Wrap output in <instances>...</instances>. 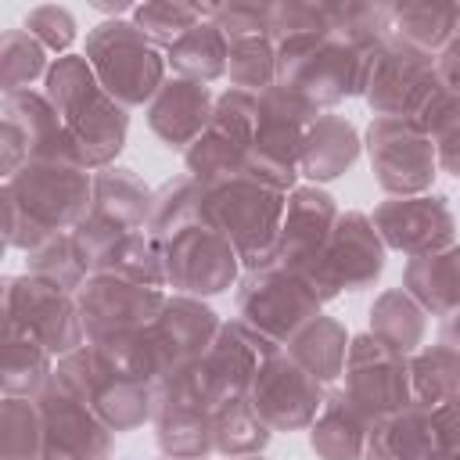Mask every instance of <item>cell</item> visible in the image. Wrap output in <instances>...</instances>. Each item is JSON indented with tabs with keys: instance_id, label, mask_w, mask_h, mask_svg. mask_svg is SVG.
<instances>
[{
	"instance_id": "cell-1",
	"label": "cell",
	"mask_w": 460,
	"mask_h": 460,
	"mask_svg": "<svg viewBox=\"0 0 460 460\" xmlns=\"http://www.w3.org/2000/svg\"><path fill=\"white\" fill-rule=\"evenodd\" d=\"M43 93L54 104V111L61 115V122L68 126V133L75 137L86 169L97 172V169L115 165V158L126 147L129 108H122L101 86L86 54L54 58V65L43 79Z\"/></svg>"
},
{
	"instance_id": "cell-2",
	"label": "cell",
	"mask_w": 460,
	"mask_h": 460,
	"mask_svg": "<svg viewBox=\"0 0 460 460\" xmlns=\"http://www.w3.org/2000/svg\"><path fill=\"white\" fill-rule=\"evenodd\" d=\"M377 50H359L331 32H305V36L280 40L277 86H288L298 97H305L313 108L331 111L334 104L367 93V79Z\"/></svg>"
},
{
	"instance_id": "cell-3",
	"label": "cell",
	"mask_w": 460,
	"mask_h": 460,
	"mask_svg": "<svg viewBox=\"0 0 460 460\" xmlns=\"http://www.w3.org/2000/svg\"><path fill=\"white\" fill-rule=\"evenodd\" d=\"M284 208H288V194L241 176L205 190L201 223H208L234 244L244 270H262L277 262Z\"/></svg>"
},
{
	"instance_id": "cell-4",
	"label": "cell",
	"mask_w": 460,
	"mask_h": 460,
	"mask_svg": "<svg viewBox=\"0 0 460 460\" xmlns=\"http://www.w3.org/2000/svg\"><path fill=\"white\" fill-rule=\"evenodd\" d=\"M86 61L101 86L122 108H147L165 83V50H158L129 18H104L86 32Z\"/></svg>"
},
{
	"instance_id": "cell-5",
	"label": "cell",
	"mask_w": 460,
	"mask_h": 460,
	"mask_svg": "<svg viewBox=\"0 0 460 460\" xmlns=\"http://www.w3.org/2000/svg\"><path fill=\"white\" fill-rule=\"evenodd\" d=\"M385 259H388V248H385L381 234L374 230V219L367 212H359V208H349V212L338 216L327 248L320 255L291 266V270L327 305L341 291H367V288H374L377 277L385 273Z\"/></svg>"
},
{
	"instance_id": "cell-6",
	"label": "cell",
	"mask_w": 460,
	"mask_h": 460,
	"mask_svg": "<svg viewBox=\"0 0 460 460\" xmlns=\"http://www.w3.org/2000/svg\"><path fill=\"white\" fill-rule=\"evenodd\" d=\"M316 115H323V111L313 108L305 97H298L288 86L262 90L259 93V129H255V144L248 151L244 176L270 190L291 194L298 187L302 140Z\"/></svg>"
},
{
	"instance_id": "cell-7",
	"label": "cell",
	"mask_w": 460,
	"mask_h": 460,
	"mask_svg": "<svg viewBox=\"0 0 460 460\" xmlns=\"http://www.w3.org/2000/svg\"><path fill=\"white\" fill-rule=\"evenodd\" d=\"M29 162L83 165V151L43 90L4 93L0 101V172L14 176Z\"/></svg>"
},
{
	"instance_id": "cell-8",
	"label": "cell",
	"mask_w": 460,
	"mask_h": 460,
	"mask_svg": "<svg viewBox=\"0 0 460 460\" xmlns=\"http://www.w3.org/2000/svg\"><path fill=\"white\" fill-rule=\"evenodd\" d=\"M320 313L323 302L291 266L244 270L237 280V320L280 349Z\"/></svg>"
},
{
	"instance_id": "cell-9",
	"label": "cell",
	"mask_w": 460,
	"mask_h": 460,
	"mask_svg": "<svg viewBox=\"0 0 460 460\" xmlns=\"http://www.w3.org/2000/svg\"><path fill=\"white\" fill-rule=\"evenodd\" d=\"M363 151L370 158L377 187L388 198L428 194L438 176L435 144L417 119H370Z\"/></svg>"
},
{
	"instance_id": "cell-10",
	"label": "cell",
	"mask_w": 460,
	"mask_h": 460,
	"mask_svg": "<svg viewBox=\"0 0 460 460\" xmlns=\"http://www.w3.org/2000/svg\"><path fill=\"white\" fill-rule=\"evenodd\" d=\"M277 352H280V345H273L270 338H262L259 331H252L248 323H241L234 316V320H223L208 352L190 367V377H194L205 406L216 413L230 402L248 399V388H252L259 367Z\"/></svg>"
},
{
	"instance_id": "cell-11",
	"label": "cell",
	"mask_w": 460,
	"mask_h": 460,
	"mask_svg": "<svg viewBox=\"0 0 460 460\" xmlns=\"http://www.w3.org/2000/svg\"><path fill=\"white\" fill-rule=\"evenodd\" d=\"M4 190H11L47 234H68L90 212L93 172L65 162H29L4 180Z\"/></svg>"
},
{
	"instance_id": "cell-12",
	"label": "cell",
	"mask_w": 460,
	"mask_h": 460,
	"mask_svg": "<svg viewBox=\"0 0 460 460\" xmlns=\"http://www.w3.org/2000/svg\"><path fill=\"white\" fill-rule=\"evenodd\" d=\"M32 402L43 424V460H111L115 456V431L75 395V388L58 370Z\"/></svg>"
},
{
	"instance_id": "cell-13",
	"label": "cell",
	"mask_w": 460,
	"mask_h": 460,
	"mask_svg": "<svg viewBox=\"0 0 460 460\" xmlns=\"http://www.w3.org/2000/svg\"><path fill=\"white\" fill-rule=\"evenodd\" d=\"M72 388L75 395L119 435V431H137L151 420V410H155V388L144 385V381H129L115 370H108L101 363V356L83 345L68 356L58 359L54 367Z\"/></svg>"
},
{
	"instance_id": "cell-14",
	"label": "cell",
	"mask_w": 460,
	"mask_h": 460,
	"mask_svg": "<svg viewBox=\"0 0 460 460\" xmlns=\"http://www.w3.org/2000/svg\"><path fill=\"white\" fill-rule=\"evenodd\" d=\"M4 323L32 331L54 352V359L86 345L75 295L54 288L32 273L4 277Z\"/></svg>"
},
{
	"instance_id": "cell-15",
	"label": "cell",
	"mask_w": 460,
	"mask_h": 460,
	"mask_svg": "<svg viewBox=\"0 0 460 460\" xmlns=\"http://www.w3.org/2000/svg\"><path fill=\"white\" fill-rule=\"evenodd\" d=\"M244 266L234 244L208 223H194L165 241V288L172 295L216 298L237 288Z\"/></svg>"
},
{
	"instance_id": "cell-16",
	"label": "cell",
	"mask_w": 460,
	"mask_h": 460,
	"mask_svg": "<svg viewBox=\"0 0 460 460\" xmlns=\"http://www.w3.org/2000/svg\"><path fill=\"white\" fill-rule=\"evenodd\" d=\"M341 388L345 395L359 406L367 420H377L392 410H402L413 402L410 388V356L395 352L370 331L352 334L345 370H341Z\"/></svg>"
},
{
	"instance_id": "cell-17",
	"label": "cell",
	"mask_w": 460,
	"mask_h": 460,
	"mask_svg": "<svg viewBox=\"0 0 460 460\" xmlns=\"http://www.w3.org/2000/svg\"><path fill=\"white\" fill-rule=\"evenodd\" d=\"M438 90L435 58L388 40L374 58L363 101L374 119H417Z\"/></svg>"
},
{
	"instance_id": "cell-18",
	"label": "cell",
	"mask_w": 460,
	"mask_h": 460,
	"mask_svg": "<svg viewBox=\"0 0 460 460\" xmlns=\"http://www.w3.org/2000/svg\"><path fill=\"white\" fill-rule=\"evenodd\" d=\"M327 399V385H320L313 374H305L284 349L270 356L252 388H248V406L270 431H309L316 420L320 406Z\"/></svg>"
},
{
	"instance_id": "cell-19",
	"label": "cell",
	"mask_w": 460,
	"mask_h": 460,
	"mask_svg": "<svg viewBox=\"0 0 460 460\" xmlns=\"http://www.w3.org/2000/svg\"><path fill=\"white\" fill-rule=\"evenodd\" d=\"M219 327H223V320L216 316V309L205 298L165 295L162 313L147 327V345L155 352V385L180 370H190L208 352Z\"/></svg>"
},
{
	"instance_id": "cell-20",
	"label": "cell",
	"mask_w": 460,
	"mask_h": 460,
	"mask_svg": "<svg viewBox=\"0 0 460 460\" xmlns=\"http://www.w3.org/2000/svg\"><path fill=\"white\" fill-rule=\"evenodd\" d=\"M151 424H155V442H158L162 456L205 460L216 453L212 410L205 406L190 370H180L155 385Z\"/></svg>"
},
{
	"instance_id": "cell-21",
	"label": "cell",
	"mask_w": 460,
	"mask_h": 460,
	"mask_svg": "<svg viewBox=\"0 0 460 460\" xmlns=\"http://www.w3.org/2000/svg\"><path fill=\"white\" fill-rule=\"evenodd\" d=\"M75 302H79L86 341H101L108 334L151 327L165 305V291L140 288V284L111 277V273H90V280L79 288Z\"/></svg>"
},
{
	"instance_id": "cell-22",
	"label": "cell",
	"mask_w": 460,
	"mask_h": 460,
	"mask_svg": "<svg viewBox=\"0 0 460 460\" xmlns=\"http://www.w3.org/2000/svg\"><path fill=\"white\" fill-rule=\"evenodd\" d=\"M374 230L381 234L388 252H402L406 259L428 255L456 244V219L442 194H413V198H385L374 208Z\"/></svg>"
},
{
	"instance_id": "cell-23",
	"label": "cell",
	"mask_w": 460,
	"mask_h": 460,
	"mask_svg": "<svg viewBox=\"0 0 460 460\" xmlns=\"http://www.w3.org/2000/svg\"><path fill=\"white\" fill-rule=\"evenodd\" d=\"M212 108H216V93L205 83L194 79H165L162 90L155 93V101L144 108L151 133L169 147V151H187L212 122Z\"/></svg>"
},
{
	"instance_id": "cell-24",
	"label": "cell",
	"mask_w": 460,
	"mask_h": 460,
	"mask_svg": "<svg viewBox=\"0 0 460 460\" xmlns=\"http://www.w3.org/2000/svg\"><path fill=\"white\" fill-rule=\"evenodd\" d=\"M341 208L331 190L316 183H298L288 194L284 223H280V244H277V262L280 266H298L313 255H320L331 241V230L338 223Z\"/></svg>"
},
{
	"instance_id": "cell-25",
	"label": "cell",
	"mask_w": 460,
	"mask_h": 460,
	"mask_svg": "<svg viewBox=\"0 0 460 460\" xmlns=\"http://www.w3.org/2000/svg\"><path fill=\"white\" fill-rule=\"evenodd\" d=\"M363 155V137L359 129L334 111H323L309 122L305 140H302V158H298V176H305V183H331L338 176H345Z\"/></svg>"
},
{
	"instance_id": "cell-26",
	"label": "cell",
	"mask_w": 460,
	"mask_h": 460,
	"mask_svg": "<svg viewBox=\"0 0 460 460\" xmlns=\"http://www.w3.org/2000/svg\"><path fill=\"white\" fill-rule=\"evenodd\" d=\"M438 449L431 410L420 402H406L367 428L363 460H431Z\"/></svg>"
},
{
	"instance_id": "cell-27",
	"label": "cell",
	"mask_w": 460,
	"mask_h": 460,
	"mask_svg": "<svg viewBox=\"0 0 460 460\" xmlns=\"http://www.w3.org/2000/svg\"><path fill=\"white\" fill-rule=\"evenodd\" d=\"M151 198L155 190L137 176V169L129 165H108L93 172V201H90V216L133 234V230H147V216H151Z\"/></svg>"
},
{
	"instance_id": "cell-28",
	"label": "cell",
	"mask_w": 460,
	"mask_h": 460,
	"mask_svg": "<svg viewBox=\"0 0 460 460\" xmlns=\"http://www.w3.org/2000/svg\"><path fill=\"white\" fill-rule=\"evenodd\" d=\"M402 288L420 302L428 316H453L460 309V241L428 255H413L402 266Z\"/></svg>"
},
{
	"instance_id": "cell-29",
	"label": "cell",
	"mask_w": 460,
	"mask_h": 460,
	"mask_svg": "<svg viewBox=\"0 0 460 460\" xmlns=\"http://www.w3.org/2000/svg\"><path fill=\"white\" fill-rule=\"evenodd\" d=\"M370 420L345 395V388H327V399L309 424V449L316 460H363Z\"/></svg>"
},
{
	"instance_id": "cell-30",
	"label": "cell",
	"mask_w": 460,
	"mask_h": 460,
	"mask_svg": "<svg viewBox=\"0 0 460 460\" xmlns=\"http://www.w3.org/2000/svg\"><path fill=\"white\" fill-rule=\"evenodd\" d=\"M54 352L25 327L4 323V363H0V388L11 399H36L40 388L54 377Z\"/></svg>"
},
{
	"instance_id": "cell-31",
	"label": "cell",
	"mask_w": 460,
	"mask_h": 460,
	"mask_svg": "<svg viewBox=\"0 0 460 460\" xmlns=\"http://www.w3.org/2000/svg\"><path fill=\"white\" fill-rule=\"evenodd\" d=\"M349 341H352V334L345 331V323H341L338 316H323V313H320L316 320H309V323L284 345V352H288L305 374H313L320 385L334 388V381H338L341 370H345Z\"/></svg>"
},
{
	"instance_id": "cell-32",
	"label": "cell",
	"mask_w": 460,
	"mask_h": 460,
	"mask_svg": "<svg viewBox=\"0 0 460 460\" xmlns=\"http://www.w3.org/2000/svg\"><path fill=\"white\" fill-rule=\"evenodd\" d=\"M456 25H460V4H424V0L392 4V40H399L417 54L438 58L453 40Z\"/></svg>"
},
{
	"instance_id": "cell-33",
	"label": "cell",
	"mask_w": 460,
	"mask_h": 460,
	"mask_svg": "<svg viewBox=\"0 0 460 460\" xmlns=\"http://www.w3.org/2000/svg\"><path fill=\"white\" fill-rule=\"evenodd\" d=\"M367 320H370V334L381 338L385 345H392L395 352L402 356H413L420 345H424V331H428V313L420 309V302L406 291V288H388L381 291L370 309H367Z\"/></svg>"
},
{
	"instance_id": "cell-34",
	"label": "cell",
	"mask_w": 460,
	"mask_h": 460,
	"mask_svg": "<svg viewBox=\"0 0 460 460\" xmlns=\"http://www.w3.org/2000/svg\"><path fill=\"white\" fill-rule=\"evenodd\" d=\"M226 58H230V40L223 36V29L212 18H201L190 32H183L165 50V61H169L172 75L194 79V83H205V86L226 75Z\"/></svg>"
},
{
	"instance_id": "cell-35",
	"label": "cell",
	"mask_w": 460,
	"mask_h": 460,
	"mask_svg": "<svg viewBox=\"0 0 460 460\" xmlns=\"http://www.w3.org/2000/svg\"><path fill=\"white\" fill-rule=\"evenodd\" d=\"M410 388L413 402L435 410L460 395V352L449 345H420L410 356Z\"/></svg>"
},
{
	"instance_id": "cell-36",
	"label": "cell",
	"mask_w": 460,
	"mask_h": 460,
	"mask_svg": "<svg viewBox=\"0 0 460 460\" xmlns=\"http://www.w3.org/2000/svg\"><path fill=\"white\" fill-rule=\"evenodd\" d=\"M201 201H205V187L194 176L180 172V176L165 180L162 187H155L151 216H147V234H155L165 244L180 230L201 223Z\"/></svg>"
},
{
	"instance_id": "cell-37",
	"label": "cell",
	"mask_w": 460,
	"mask_h": 460,
	"mask_svg": "<svg viewBox=\"0 0 460 460\" xmlns=\"http://www.w3.org/2000/svg\"><path fill=\"white\" fill-rule=\"evenodd\" d=\"M97 273H111L140 288L165 291V244L147 230H133L111 248V255L101 262Z\"/></svg>"
},
{
	"instance_id": "cell-38",
	"label": "cell",
	"mask_w": 460,
	"mask_h": 460,
	"mask_svg": "<svg viewBox=\"0 0 460 460\" xmlns=\"http://www.w3.org/2000/svg\"><path fill=\"white\" fill-rule=\"evenodd\" d=\"M183 165H187V176H194L205 190L219 187V183H230V180H241L244 176V165H248V151L237 147L234 140L205 129L187 151H183Z\"/></svg>"
},
{
	"instance_id": "cell-39",
	"label": "cell",
	"mask_w": 460,
	"mask_h": 460,
	"mask_svg": "<svg viewBox=\"0 0 460 460\" xmlns=\"http://www.w3.org/2000/svg\"><path fill=\"white\" fill-rule=\"evenodd\" d=\"M212 438H216V456L241 460V456L266 453L273 431L255 417L248 399H241V402H230L212 413Z\"/></svg>"
},
{
	"instance_id": "cell-40",
	"label": "cell",
	"mask_w": 460,
	"mask_h": 460,
	"mask_svg": "<svg viewBox=\"0 0 460 460\" xmlns=\"http://www.w3.org/2000/svg\"><path fill=\"white\" fill-rule=\"evenodd\" d=\"M25 273H32L68 295H79V288L90 280V266L83 262L72 234H54L40 248L25 252Z\"/></svg>"
},
{
	"instance_id": "cell-41",
	"label": "cell",
	"mask_w": 460,
	"mask_h": 460,
	"mask_svg": "<svg viewBox=\"0 0 460 460\" xmlns=\"http://www.w3.org/2000/svg\"><path fill=\"white\" fill-rule=\"evenodd\" d=\"M50 54L25 32V29H4L0 36V86L4 93L32 90L36 79H47Z\"/></svg>"
},
{
	"instance_id": "cell-42",
	"label": "cell",
	"mask_w": 460,
	"mask_h": 460,
	"mask_svg": "<svg viewBox=\"0 0 460 460\" xmlns=\"http://www.w3.org/2000/svg\"><path fill=\"white\" fill-rule=\"evenodd\" d=\"M0 460H43V424L32 399L0 402Z\"/></svg>"
},
{
	"instance_id": "cell-43",
	"label": "cell",
	"mask_w": 460,
	"mask_h": 460,
	"mask_svg": "<svg viewBox=\"0 0 460 460\" xmlns=\"http://www.w3.org/2000/svg\"><path fill=\"white\" fill-rule=\"evenodd\" d=\"M226 79L234 90H248V93H262L277 86V43L270 36L230 40Z\"/></svg>"
},
{
	"instance_id": "cell-44",
	"label": "cell",
	"mask_w": 460,
	"mask_h": 460,
	"mask_svg": "<svg viewBox=\"0 0 460 460\" xmlns=\"http://www.w3.org/2000/svg\"><path fill=\"white\" fill-rule=\"evenodd\" d=\"M417 122L435 144L438 169L460 180V97L449 90H438L428 101V108L417 115Z\"/></svg>"
},
{
	"instance_id": "cell-45",
	"label": "cell",
	"mask_w": 460,
	"mask_h": 460,
	"mask_svg": "<svg viewBox=\"0 0 460 460\" xmlns=\"http://www.w3.org/2000/svg\"><path fill=\"white\" fill-rule=\"evenodd\" d=\"M205 18L201 4H180V0H147V4H137L129 22L158 47V50H169L183 32H190L198 22Z\"/></svg>"
},
{
	"instance_id": "cell-46",
	"label": "cell",
	"mask_w": 460,
	"mask_h": 460,
	"mask_svg": "<svg viewBox=\"0 0 460 460\" xmlns=\"http://www.w3.org/2000/svg\"><path fill=\"white\" fill-rule=\"evenodd\" d=\"M101 363L129 381H144L155 388V352L147 345V327L144 331H122V334H108L101 341H86Z\"/></svg>"
},
{
	"instance_id": "cell-47",
	"label": "cell",
	"mask_w": 460,
	"mask_h": 460,
	"mask_svg": "<svg viewBox=\"0 0 460 460\" xmlns=\"http://www.w3.org/2000/svg\"><path fill=\"white\" fill-rule=\"evenodd\" d=\"M212 133L234 140L237 147L252 151L255 144V129H259V93L248 90H234L226 86L223 93H216V108H212Z\"/></svg>"
},
{
	"instance_id": "cell-48",
	"label": "cell",
	"mask_w": 460,
	"mask_h": 460,
	"mask_svg": "<svg viewBox=\"0 0 460 460\" xmlns=\"http://www.w3.org/2000/svg\"><path fill=\"white\" fill-rule=\"evenodd\" d=\"M22 29H25L47 54H58V58L72 54L68 47H72L75 36H79V25H75L72 11H68V7H58V4H40V7H32V11L25 14V22H22Z\"/></svg>"
},
{
	"instance_id": "cell-49",
	"label": "cell",
	"mask_w": 460,
	"mask_h": 460,
	"mask_svg": "<svg viewBox=\"0 0 460 460\" xmlns=\"http://www.w3.org/2000/svg\"><path fill=\"white\" fill-rule=\"evenodd\" d=\"M205 18H212L226 40H252V36H270V4H252V0H230V4H201Z\"/></svg>"
},
{
	"instance_id": "cell-50",
	"label": "cell",
	"mask_w": 460,
	"mask_h": 460,
	"mask_svg": "<svg viewBox=\"0 0 460 460\" xmlns=\"http://www.w3.org/2000/svg\"><path fill=\"white\" fill-rule=\"evenodd\" d=\"M0 201H4V241H7V248L32 252V248H40L47 237H54V234H47V230L14 201L11 190L0 187Z\"/></svg>"
},
{
	"instance_id": "cell-51",
	"label": "cell",
	"mask_w": 460,
	"mask_h": 460,
	"mask_svg": "<svg viewBox=\"0 0 460 460\" xmlns=\"http://www.w3.org/2000/svg\"><path fill=\"white\" fill-rule=\"evenodd\" d=\"M431 420H435V442H438L435 453H460V395L435 406Z\"/></svg>"
},
{
	"instance_id": "cell-52",
	"label": "cell",
	"mask_w": 460,
	"mask_h": 460,
	"mask_svg": "<svg viewBox=\"0 0 460 460\" xmlns=\"http://www.w3.org/2000/svg\"><path fill=\"white\" fill-rule=\"evenodd\" d=\"M438 341L460 352V309H456L453 316H446V320L438 323Z\"/></svg>"
},
{
	"instance_id": "cell-53",
	"label": "cell",
	"mask_w": 460,
	"mask_h": 460,
	"mask_svg": "<svg viewBox=\"0 0 460 460\" xmlns=\"http://www.w3.org/2000/svg\"><path fill=\"white\" fill-rule=\"evenodd\" d=\"M93 11H101V14H111V18H119V14H126V11L133 14V4H126V0H115V4H101V0H97V4H93Z\"/></svg>"
},
{
	"instance_id": "cell-54",
	"label": "cell",
	"mask_w": 460,
	"mask_h": 460,
	"mask_svg": "<svg viewBox=\"0 0 460 460\" xmlns=\"http://www.w3.org/2000/svg\"><path fill=\"white\" fill-rule=\"evenodd\" d=\"M431 460H460V453H435Z\"/></svg>"
},
{
	"instance_id": "cell-55",
	"label": "cell",
	"mask_w": 460,
	"mask_h": 460,
	"mask_svg": "<svg viewBox=\"0 0 460 460\" xmlns=\"http://www.w3.org/2000/svg\"><path fill=\"white\" fill-rule=\"evenodd\" d=\"M241 460H266V456H262V453H259V456H241Z\"/></svg>"
},
{
	"instance_id": "cell-56",
	"label": "cell",
	"mask_w": 460,
	"mask_h": 460,
	"mask_svg": "<svg viewBox=\"0 0 460 460\" xmlns=\"http://www.w3.org/2000/svg\"><path fill=\"white\" fill-rule=\"evenodd\" d=\"M162 460H180V456H162ZM205 460H208V456H205Z\"/></svg>"
}]
</instances>
